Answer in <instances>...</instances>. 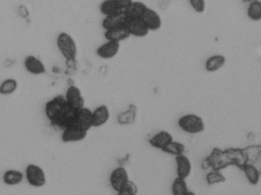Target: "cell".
Instances as JSON below:
<instances>
[{
  "label": "cell",
  "instance_id": "obj_1",
  "mask_svg": "<svg viewBox=\"0 0 261 195\" xmlns=\"http://www.w3.org/2000/svg\"><path fill=\"white\" fill-rule=\"evenodd\" d=\"M44 112L54 126L64 129L73 124L76 110L67 102L64 96H58L46 103Z\"/></svg>",
  "mask_w": 261,
  "mask_h": 195
},
{
  "label": "cell",
  "instance_id": "obj_2",
  "mask_svg": "<svg viewBox=\"0 0 261 195\" xmlns=\"http://www.w3.org/2000/svg\"><path fill=\"white\" fill-rule=\"evenodd\" d=\"M58 50L66 61H73L77 56V46L71 35L67 32H61L57 38Z\"/></svg>",
  "mask_w": 261,
  "mask_h": 195
},
{
  "label": "cell",
  "instance_id": "obj_3",
  "mask_svg": "<svg viewBox=\"0 0 261 195\" xmlns=\"http://www.w3.org/2000/svg\"><path fill=\"white\" fill-rule=\"evenodd\" d=\"M178 126L182 131L190 134H198L205 130L203 119L196 114H187L178 119Z\"/></svg>",
  "mask_w": 261,
  "mask_h": 195
},
{
  "label": "cell",
  "instance_id": "obj_4",
  "mask_svg": "<svg viewBox=\"0 0 261 195\" xmlns=\"http://www.w3.org/2000/svg\"><path fill=\"white\" fill-rule=\"evenodd\" d=\"M24 177L29 185L34 188H42L47 183V177L44 170L36 164L27 165Z\"/></svg>",
  "mask_w": 261,
  "mask_h": 195
},
{
  "label": "cell",
  "instance_id": "obj_5",
  "mask_svg": "<svg viewBox=\"0 0 261 195\" xmlns=\"http://www.w3.org/2000/svg\"><path fill=\"white\" fill-rule=\"evenodd\" d=\"M129 181L128 171L124 167H117L112 171L110 176V184L112 188L120 194Z\"/></svg>",
  "mask_w": 261,
  "mask_h": 195
},
{
  "label": "cell",
  "instance_id": "obj_6",
  "mask_svg": "<svg viewBox=\"0 0 261 195\" xmlns=\"http://www.w3.org/2000/svg\"><path fill=\"white\" fill-rule=\"evenodd\" d=\"M72 124L89 131L93 127V110L85 106L78 109Z\"/></svg>",
  "mask_w": 261,
  "mask_h": 195
},
{
  "label": "cell",
  "instance_id": "obj_7",
  "mask_svg": "<svg viewBox=\"0 0 261 195\" xmlns=\"http://www.w3.org/2000/svg\"><path fill=\"white\" fill-rule=\"evenodd\" d=\"M88 131L83 130L76 126L71 125L63 129L61 141L66 144L81 142L87 138Z\"/></svg>",
  "mask_w": 261,
  "mask_h": 195
},
{
  "label": "cell",
  "instance_id": "obj_8",
  "mask_svg": "<svg viewBox=\"0 0 261 195\" xmlns=\"http://www.w3.org/2000/svg\"><path fill=\"white\" fill-rule=\"evenodd\" d=\"M125 26L128 29L130 36L136 38H144L150 32L141 18H126Z\"/></svg>",
  "mask_w": 261,
  "mask_h": 195
},
{
  "label": "cell",
  "instance_id": "obj_9",
  "mask_svg": "<svg viewBox=\"0 0 261 195\" xmlns=\"http://www.w3.org/2000/svg\"><path fill=\"white\" fill-rule=\"evenodd\" d=\"M141 18L150 32H156L162 27L161 15L150 8L147 7Z\"/></svg>",
  "mask_w": 261,
  "mask_h": 195
},
{
  "label": "cell",
  "instance_id": "obj_10",
  "mask_svg": "<svg viewBox=\"0 0 261 195\" xmlns=\"http://www.w3.org/2000/svg\"><path fill=\"white\" fill-rule=\"evenodd\" d=\"M64 98L67 102L76 110L85 106V99L83 96L81 90L76 86H70L67 89Z\"/></svg>",
  "mask_w": 261,
  "mask_h": 195
},
{
  "label": "cell",
  "instance_id": "obj_11",
  "mask_svg": "<svg viewBox=\"0 0 261 195\" xmlns=\"http://www.w3.org/2000/svg\"><path fill=\"white\" fill-rule=\"evenodd\" d=\"M120 43L107 41L96 49V55L104 60H110L117 56L120 50Z\"/></svg>",
  "mask_w": 261,
  "mask_h": 195
},
{
  "label": "cell",
  "instance_id": "obj_12",
  "mask_svg": "<svg viewBox=\"0 0 261 195\" xmlns=\"http://www.w3.org/2000/svg\"><path fill=\"white\" fill-rule=\"evenodd\" d=\"M24 67L26 71L34 76H39L46 73L44 63L34 55H29L24 61Z\"/></svg>",
  "mask_w": 261,
  "mask_h": 195
},
{
  "label": "cell",
  "instance_id": "obj_13",
  "mask_svg": "<svg viewBox=\"0 0 261 195\" xmlns=\"http://www.w3.org/2000/svg\"><path fill=\"white\" fill-rule=\"evenodd\" d=\"M175 162L176 165V175L178 177L187 179L192 173V162L186 155L181 154L175 156Z\"/></svg>",
  "mask_w": 261,
  "mask_h": 195
},
{
  "label": "cell",
  "instance_id": "obj_14",
  "mask_svg": "<svg viewBox=\"0 0 261 195\" xmlns=\"http://www.w3.org/2000/svg\"><path fill=\"white\" fill-rule=\"evenodd\" d=\"M110 118V110L108 106L100 104L93 110V127H100L105 125Z\"/></svg>",
  "mask_w": 261,
  "mask_h": 195
},
{
  "label": "cell",
  "instance_id": "obj_15",
  "mask_svg": "<svg viewBox=\"0 0 261 195\" xmlns=\"http://www.w3.org/2000/svg\"><path fill=\"white\" fill-rule=\"evenodd\" d=\"M172 141H173V136L170 132L161 130L149 140V144L153 148L163 150Z\"/></svg>",
  "mask_w": 261,
  "mask_h": 195
},
{
  "label": "cell",
  "instance_id": "obj_16",
  "mask_svg": "<svg viewBox=\"0 0 261 195\" xmlns=\"http://www.w3.org/2000/svg\"><path fill=\"white\" fill-rule=\"evenodd\" d=\"M104 37H105L107 41H116V42L120 43L121 41L128 39L130 37V35L125 25H122L120 27L105 31Z\"/></svg>",
  "mask_w": 261,
  "mask_h": 195
},
{
  "label": "cell",
  "instance_id": "obj_17",
  "mask_svg": "<svg viewBox=\"0 0 261 195\" xmlns=\"http://www.w3.org/2000/svg\"><path fill=\"white\" fill-rule=\"evenodd\" d=\"M147 9V6L145 3L140 1H133L123 12L126 18H141Z\"/></svg>",
  "mask_w": 261,
  "mask_h": 195
},
{
  "label": "cell",
  "instance_id": "obj_18",
  "mask_svg": "<svg viewBox=\"0 0 261 195\" xmlns=\"http://www.w3.org/2000/svg\"><path fill=\"white\" fill-rule=\"evenodd\" d=\"M125 17L124 12L117 15H110V16H105V18L102 21V27L104 30H110V29H115V27H120V26L125 25Z\"/></svg>",
  "mask_w": 261,
  "mask_h": 195
},
{
  "label": "cell",
  "instance_id": "obj_19",
  "mask_svg": "<svg viewBox=\"0 0 261 195\" xmlns=\"http://www.w3.org/2000/svg\"><path fill=\"white\" fill-rule=\"evenodd\" d=\"M99 11L104 16L117 15L123 12L117 0H103L99 5Z\"/></svg>",
  "mask_w": 261,
  "mask_h": 195
},
{
  "label": "cell",
  "instance_id": "obj_20",
  "mask_svg": "<svg viewBox=\"0 0 261 195\" xmlns=\"http://www.w3.org/2000/svg\"><path fill=\"white\" fill-rule=\"evenodd\" d=\"M226 63V58L222 54L213 55L205 63V69L208 73H215L222 68Z\"/></svg>",
  "mask_w": 261,
  "mask_h": 195
},
{
  "label": "cell",
  "instance_id": "obj_21",
  "mask_svg": "<svg viewBox=\"0 0 261 195\" xmlns=\"http://www.w3.org/2000/svg\"><path fill=\"white\" fill-rule=\"evenodd\" d=\"M24 174L19 170H9L5 172L3 176V181L5 185L9 186H15L20 185L24 180Z\"/></svg>",
  "mask_w": 261,
  "mask_h": 195
},
{
  "label": "cell",
  "instance_id": "obj_22",
  "mask_svg": "<svg viewBox=\"0 0 261 195\" xmlns=\"http://www.w3.org/2000/svg\"><path fill=\"white\" fill-rule=\"evenodd\" d=\"M243 172L245 177L251 185H256L260 181V172L254 165L245 164L243 165Z\"/></svg>",
  "mask_w": 261,
  "mask_h": 195
},
{
  "label": "cell",
  "instance_id": "obj_23",
  "mask_svg": "<svg viewBox=\"0 0 261 195\" xmlns=\"http://www.w3.org/2000/svg\"><path fill=\"white\" fill-rule=\"evenodd\" d=\"M171 191L172 194L173 195H188L190 194L187 181L185 179L178 177V176L172 183Z\"/></svg>",
  "mask_w": 261,
  "mask_h": 195
},
{
  "label": "cell",
  "instance_id": "obj_24",
  "mask_svg": "<svg viewBox=\"0 0 261 195\" xmlns=\"http://www.w3.org/2000/svg\"><path fill=\"white\" fill-rule=\"evenodd\" d=\"M18 84L16 79L9 78L5 79L1 84H0V95L2 96H9L13 94L17 89H18Z\"/></svg>",
  "mask_w": 261,
  "mask_h": 195
},
{
  "label": "cell",
  "instance_id": "obj_25",
  "mask_svg": "<svg viewBox=\"0 0 261 195\" xmlns=\"http://www.w3.org/2000/svg\"><path fill=\"white\" fill-rule=\"evenodd\" d=\"M186 147L184 144L177 141H172L171 142L169 143L164 150H162L167 154L172 155V156H177L179 155L184 154L185 152Z\"/></svg>",
  "mask_w": 261,
  "mask_h": 195
},
{
  "label": "cell",
  "instance_id": "obj_26",
  "mask_svg": "<svg viewBox=\"0 0 261 195\" xmlns=\"http://www.w3.org/2000/svg\"><path fill=\"white\" fill-rule=\"evenodd\" d=\"M247 15L250 19L254 21H258L261 20V1L254 0L250 3L247 10Z\"/></svg>",
  "mask_w": 261,
  "mask_h": 195
},
{
  "label": "cell",
  "instance_id": "obj_27",
  "mask_svg": "<svg viewBox=\"0 0 261 195\" xmlns=\"http://www.w3.org/2000/svg\"><path fill=\"white\" fill-rule=\"evenodd\" d=\"M207 183L208 185H215V184L222 183L225 182V178L224 177L222 173H219V170H214V171L210 172L208 174L206 175Z\"/></svg>",
  "mask_w": 261,
  "mask_h": 195
},
{
  "label": "cell",
  "instance_id": "obj_28",
  "mask_svg": "<svg viewBox=\"0 0 261 195\" xmlns=\"http://www.w3.org/2000/svg\"><path fill=\"white\" fill-rule=\"evenodd\" d=\"M138 187L135 182L132 180L128 181V183L125 185V188H123L119 194L125 195H135L138 194Z\"/></svg>",
  "mask_w": 261,
  "mask_h": 195
},
{
  "label": "cell",
  "instance_id": "obj_29",
  "mask_svg": "<svg viewBox=\"0 0 261 195\" xmlns=\"http://www.w3.org/2000/svg\"><path fill=\"white\" fill-rule=\"evenodd\" d=\"M192 9L197 13H203L205 10V0H188Z\"/></svg>",
  "mask_w": 261,
  "mask_h": 195
},
{
  "label": "cell",
  "instance_id": "obj_30",
  "mask_svg": "<svg viewBox=\"0 0 261 195\" xmlns=\"http://www.w3.org/2000/svg\"><path fill=\"white\" fill-rule=\"evenodd\" d=\"M120 7L122 8V10H125L127 7L133 2V0H117Z\"/></svg>",
  "mask_w": 261,
  "mask_h": 195
},
{
  "label": "cell",
  "instance_id": "obj_31",
  "mask_svg": "<svg viewBox=\"0 0 261 195\" xmlns=\"http://www.w3.org/2000/svg\"><path fill=\"white\" fill-rule=\"evenodd\" d=\"M18 12H19L20 15H21L23 18H26V17L29 16V11H28V9H26L24 6H20V7L18 8Z\"/></svg>",
  "mask_w": 261,
  "mask_h": 195
},
{
  "label": "cell",
  "instance_id": "obj_32",
  "mask_svg": "<svg viewBox=\"0 0 261 195\" xmlns=\"http://www.w3.org/2000/svg\"><path fill=\"white\" fill-rule=\"evenodd\" d=\"M242 1L245 2V3H251L254 1V0H242Z\"/></svg>",
  "mask_w": 261,
  "mask_h": 195
}]
</instances>
